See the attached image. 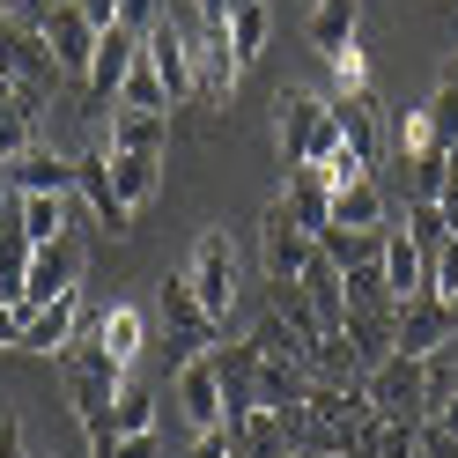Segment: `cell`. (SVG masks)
<instances>
[{
	"instance_id": "6da1fadb",
	"label": "cell",
	"mask_w": 458,
	"mask_h": 458,
	"mask_svg": "<svg viewBox=\"0 0 458 458\" xmlns=\"http://www.w3.org/2000/svg\"><path fill=\"white\" fill-rule=\"evenodd\" d=\"M185 281H192V296L208 303V318L215 326H229V310H237V244H229V229H208V237L192 244V267H185Z\"/></svg>"
},
{
	"instance_id": "7a4b0ae2",
	"label": "cell",
	"mask_w": 458,
	"mask_h": 458,
	"mask_svg": "<svg viewBox=\"0 0 458 458\" xmlns=\"http://www.w3.org/2000/svg\"><path fill=\"white\" fill-rule=\"evenodd\" d=\"M458 340V303H444V296H407L392 310V355H414V362H428V355H444Z\"/></svg>"
},
{
	"instance_id": "3957f363",
	"label": "cell",
	"mask_w": 458,
	"mask_h": 458,
	"mask_svg": "<svg viewBox=\"0 0 458 458\" xmlns=\"http://www.w3.org/2000/svg\"><path fill=\"white\" fill-rule=\"evenodd\" d=\"M362 399H369V414L421 421V414H428V362H414V355H385V362L362 377Z\"/></svg>"
},
{
	"instance_id": "277c9868",
	"label": "cell",
	"mask_w": 458,
	"mask_h": 458,
	"mask_svg": "<svg viewBox=\"0 0 458 458\" xmlns=\"http://www.w3.org/2000/svg\"><path fill=\"white\" fill-rule=\"evenodd\" d=\"M0 67H8L15 74V89H22V104H45L52 89H60V67H52V52H45V38L30 30V22H8V15H0Z\"/></svg>"
},
{
	"instance_id": "5b68a950",
	"label": "cell",
	"mask_w": 458,
	"mask_h": 458,
	"mask_svg": "<svg viewBox=\"0 0 458 458\" xmlns=\"http://www.w3.org/2000/svg\"><path fill=\"white\" fill-rule=\"evenodd\" d=\"M38 38L52 52V67H60L67 81H89V60H97V22L74 8V0H52V8L38 15Z\"/></svg>"
},
{
	"instance_id": "8992f818",
	"label": "cell",
	"mask_w": 458,
	"mask_h": 458,
	"mask_svg": "<svg viewBox=\"0 0 458 458\" xmlns=\"http://www.w3.org/2000/svg\"><path fill=\"white\" fill-rule=\"evenodd\" d=\"M74 192H81V208L97 215V229H111V237H133V208L119 199V185H111V140H97V148L74 156Z\"/></svg>"
},
{
	"instance_id": "52a82bcc",
	"label": "cell",
	"mask_w": 458,
	"mask_h": 458,
	"mask_svg": "<svg viewBox=\"0 0 458 458\" xmlns=\"http://www.w3.org/2000/svg\"><path fill=\"white\" fill-rule=\"evenodd\" d=\"M170 399H178V414H185V428L199 437V428H222V377H215V348H192L185 362H178V385H170Z\"/></svg>"
},
{
	"instance_id": "ba28073f",
	"label": "cell",
	"mask_w": 458,
	"mask_h": 458,
	"mask_svg": "<svg viewBox=\"0 0 458 458\" xmlns=\"http://www.w3.org/2000/svg\"><path fill=\"white\" fill-rule=\"evenodd\" d=\"M81 289V237H52L30 251V281H22V310H38V303H60Z\"/></svg>"
},
{
	"instance_id": "9c48e42d",
	"label": "cell",
	"mask_w": 458,
	"mask_h": 458,
	"mask_svg": "<svg viewBox=\"0 0 458 458\" xmlns=\"http://www.w3.org/2000/svg\"><path fill=\"white\" fill-rule=\"evenodd\" d=\"M259 251H267V281H296L310 259H318L310 229H303L289 208H281V199H274V208H267V222H259Z\"/></svg>"
},
{
	"instance_id": "30bf717a",
	"label": "cell",
	"mask_w": 458,
	"mask_h": 458,
	"mask_svg": "<svg viewBox=\"0 0 458 458\" xmlns=\"http://www.w3.org/2000/svg\"><path fill=\"white\" fill-rule=\"evenodd\" d=\"M156 303H163V326L178 333V348H185V355H192V348H215V340H222V326L208 318V303L192 296V281H185V274H163Z\"/></svg>"
},
{
	"instance_id": "8fae6325",
	"label": "cell",
	"mask_w": 458,
	"mask_h": 458,
	"mask_svg": "<svg viewBox=\"0 0 458 458\" xmlns=\"http://www.w3.org/2000/svg\"><path fill=\"white\" fill-rule=\"evenodd\" d=\"M140 60V30H126V22H111V30H97V60H89V104H119V81L133 74Z\"/></svg>"
},
{
	"instance_id": "7c38bea8",
	"label": "cell",
	"mask_w": 458,
	"mask_h": 458,
	"mask_svg": "<svg viewBox=\"0 0 458 458\" xmlns=\"http://www.w3.org/2000/svg\"><path fill=\"white\" fill-rule=\"evenodd\" d=\"M81 310H89V303H81V289L60 296V303L22 310V340H15V348H22V355H52V362H60V355H67V340H74V326H81Z\"/></svg>"
},
{
	"instance_id": "4fadbf2b",
	"label": "cell",
	"mask_w": 458,
	"mask_h": 458,
	"mask_svg": "<svg viewBox=\"0 0 458 458\" xmlns=\"http://www.w3.org/2000/svg\"><path fill=\"white\" fill-rule=\"evenodd\" d=\"M140 60L156 67V81L170 89V104H192V52H185V38L170 30L163 15L148 22V30H140Z\"/></svg>"
},
{
	"instance_id": "5bb4252c",
	"label": "cell",
	"mask_w": 458,
	"mask_h": 458,
	"mask_svg": "<svg viewBox=\"0 0 458 458\" xmlns=\"http://www.w3.org/2000/svg\"><path fill=\"white\" fill-rule=\"evenodd\" d=\"M215 377H222V407H229V414H251V407H259V348H251V340L215 348ZM229 414H222V421H229Z\"/></svg>"
},
{
	"instance_id": "9a60e30c",
	"label": "cell",
	"mask_w": 458,
	"mask_h": 458,
	"mask_svg": "<svg viewBox=\"0 0 458 458\" xmlns=\"http://www.w3.org/2000/svg\"><path fill=\"white\" fill-rule=\"evenodd\" d=\"M281 170H296L310 156V133L326 126V97H310V89H281Z\"/></svg>"
},
{
	"instance_id": "2e32d148",
	"label": "cell",
	"mask_w": 458,
	"mask_h": 458,
	"mask_svg": "<svg viewBox=\"0 0 458 458\" xmlns=\"http://www.w3.org/2000/svg\"><path fill=\"white\" fill-rule=\"evenodd\" d=\"M8 192H74V156H52L45 140L38 148H22V156H8Z\"/></svg>"
},
{
	"instance_id": "e0dca14e",
	"label": "cell",
	"mask_w": 458,
	"mask_h": 458,
	"mask_svg": "<svg viewBox=\"0 0 458 458\" xmlns=\"http://www.w3.org/2000/svg\"><path fill=\"white\" fill-rule=\"evenodd\" d=\"M15 199V222L30 244H52V237H74V192H8Z\"/></svg>"
},
{
	"instance_id": "ac0fdd59",
	"label": "cell",
	"mask_w": 458,
	"mask_h": 458,
	"mask_svg": "<svg viewBox=\"0 0 458 458\" xmlns=\"http://www.w3.org/2000/svg\"><path fill=\"white\" fill-rule=\"evenodd\" d=\"M377 267H385V281H392L399 303H407V296H428V259L414 251L407 229H385V237H377Z\"/></svg>"
},
{
	"instance_id": "d6986e66",
	"label": "cell",
	"mask_w": 458,
	"mask_h": 458,
	"mask_svg": "<svg viewBox=\"0 0 458 458\" xmlns=\"http://www.w3.org/2000/svg\"><path fill=\"white\" fill-rule=\"evenodd\" d=\"M333 222H340V229H362V237H377V229H392V208H385V192H377V170L333 192Z\"/></svg>"
},
{
	"instance_id": "ffe728a7",
	"label": "cell",
	"mask_w": 458,
	"mask_h": 458,
	"mask_svg": "<svg viewBox=\"0 0 458 458\" xmlns=\"http://www.w3.org/2000/svg\"><path fill=\"white\" fill-rule=\"evenodd\" d=\"M281 208H289V215L310 229V237H318V229H333V185H326L310 163H296L289 185H281Z\"/></svg>"
},
{
	"instance_id": "44dd1931",
	"label": "cell",
	"mask_w": 458,
	"mask_h": 458,
	"mask_svg": "<svg viewBox=\"0 0 458 458\" xmlns=\"http://www.w3.org/2000/svg\"><path fill=\"white\" fill-rule=\"evenodd\" d=\"M296 281H303V296H310L318 333H340V326H348V289H340V267H333V259H310Z\"/></svg>"
},
{
	"instance_id": "7402d4cb",
	"label": "cell",
	"mask_w": 458,
	"mask_h": 458,
	"mask_svg": "<svg viewBox=\"0 0 458 458\" xmlns=\"http://www.w3.org/2000/svg\"><path fill=\"white\" fill-rule=\"evenodd\" d=\"M111 148H126V156H163V148H170V119H163V111H126V104H111Z\"/></svg>"
},
{
	"instance_id": "603a6c76",
	"label": "cell",
	"mask_w": 458,
	"mask_h": 458,
	"mask_svg": "<svg viewBox=\"0 0 458 458\" xmlns=\"http://www.w3.org/2000/svg\"><path fill=\"white\" fill-rule=\"evenodd\" d=\"M267 30H274V15H267V0H237L222 22V38H229V60H237V74L267 52Z\"/></svg>"
},
{
	"instance_id": "cb8c5ba5",
	"label": "cell",
	"mask_w": 458,
	"mask_h": 458,
	"mask_svg": "<svg viewBox=\"0 0 458 458\" xmlns=\"http://www.w3.org/2000/svg\"><path fill=\"white\" fill-rule=\"evenodd\" d=\"M333 119H340V148L355 163H377V97H333Z\"/></svg>"
},
{
	"instance_id": "d4e9b609",
	"label": "cell",
	"mask_w": 458,
	"mask_h": 458,
	"mask_svg": "<svg viewBox=\"0 0 458 458\" xmlns=\"http://www.w3.org/2000/svg\"><path fill=\"white\" fill-rule=\"evenodd\" d=\"M111 185H119V199L140 215V208L163 192V156H126V148H111Z\"/></svg>"
},
{
	"instance_id": "484cf974",
	"label": "cell",
	"mask_w": 458,
	"mask_h": 458,
	"mask_svg": "<svg viewBox=\"0 0 458 458\" xmlns=\"http://www.w3.org/2000/svg\"><path fill=\"white\" fill-rule=\"evenodd\" d=\"M340 289H348V310H399V296H392V281H385V267H377V251L369 259H355L348 274H340Z\"/></svg>"
},
{
	"instance_id": "4316f807",
	"label": "cell",
	"mask_w": 458,
	"mask_h": 458,
	"mask_svg": "<svg viewBox=\"0 0 458 458\" xmlns=\"http://www.w3.org/2000/svg\"><path fill=\"white\" fill-rule=\"evenodd\" d=\"M392 156L399 163H428V156H451L444 140H437V126H428V104H414V111H399V126H392Z\"/></svg>"
},
{
	"instance_id": "83f0119b",
	"label": "cell",
	"mask_w": 458,
	"mask_h": 458,
	"mask_svg": "<svg viewBox=\"0 0 458 458\" xmlns=\"http://www.w3.org/2000/svg\"><path fill=\"white\" fill-rule=\"evenodd\" d=\"M340 333H348V348H355V362H362V377L392 355V318H385V310H348V326H340Z\"/></svg>"
},
{
	"instance_id": "f1b7e54d",
	"label": "cell",
	"mask_w": 458,
	"mask_h": 458,
	"mask_svg": "<svg viewBox=\"0 0 458 458\" xmlns=\"http://www.w3.org/2000/svg\"><path fill=\"white\" fill-rule=\"evenodd\" d=\"M104 348H111V362H119V369H133V355L148 348V326H140L133 303H111V310H104Z\"/></svg>"
},
{
	"instance_id": "f546056e",
	"label": "cell",
	"mask_w": 458,
	"mask_h": 458,
	"mask_svg": "<svg viewBox=\"0 0 458 458\" xmlns=\"http://www.w3.org/2000/svg\"><path fill=\"white\" fill-rule=\"evenodd\" d=\"M355 15H362V0H318V8H310V45L340 52V45L355 38Z\"/></svg>"
},
{
	"instance_id": "4dcf8cb0",
	"label": "cell",
	"mask_w": 458,
	"mask_h": 458,
	"mask_svg": "<svg viewBox=\"0 0 458 458\" xmlns=\"http://www.w3.org/2000/svg\"><path fill=\"white\" fill-rule=\"evenodd\" d=\"M111 428H119V437H148V428H156V392L148 385H119V399H111Z\"/></svg>"
},
{
	"instance_id": "1f68e13d",
	"label": "cell",
	"mask_w": 458,
	"mask_h": 458,
	"mask_svg": "<svg viewBox=\"0 0 458 458\" xmlns=\"http://www.w3.org/2000/svg\"><path fill=\"white\" fill-rule=\"evenodd\" d=\"M407 237H414V251H421V259H437V251H444V237H451V215L437 208V199H407Z\"/></svg>"
},
{
	"instance_id": "d6a6232c",
	"label": "cell",
	"mask_w": 458,
	"mask_h": 458,
	"mask_svg": "<svg viewBox=\"0 0 458 458\" xmlns=\"http://www.w3.org/2000/svg\"><path fill=\"white\" fill-rule=\"evenodd\" d=\"M326 67H333V89L340 97H377V89H369V52L355 38L340 45V52H326Z\"/></svg>"
},
{
	"instance_id": "836d02e7",
	"label": "cell",
	"mask_w": 458,
	"mask_h": 458,
	"mask_svg": "<svg viewBox=\"0 0 458 458\" xmlns=\"http://www.w3.org/2000/svg\"><path fill=\"white\" fill-rule=\"evenodd\" d=\"M251 348H259V362H303V340L289 333V318H281V310H267V318L251 326Z\"/></svg>"
},
{
	"instance_id": "e575fe53",
	"label": "cell",
	"mask_w": 458,
	"mask_h": 458,
	"mask_svg": "<svg viewBox=\"0 0 458 458\" xmlns=\"http://www.w3.org/2000/svg\"><path fill=\"white\" fill-rule=\"evenodd\" d=\"M119 104H126V111H163V119H170V89L156 81L148 60H133V74L119 81Z\"/></svg>"
},
{
	"instance_id": "d590c367",
	"label": "cell",
	"mask_w": 458,
	"mask_h": 458,
	"mask_svg": "<svg viewBox=\"0 0 458 458\" xmlns=\"http://www.w3.org/2000/svg\"><path fill=\"white\" fill-rule=\"evenodd\" d=\"M22 148H38V119L22 104H0V163L22 156Z\"/></svg>"
},
{
	"instance_id": "8d00e7d4",
	"label": "cell",
	"mask_w": 458,
	"mask_h": 458,
	"mask_svg": "<svg viewBox=\"0 0 458 458\" xmlns=\"http://www.w3.org/2000/svg\"><path fill=\"white\" fill-rule=\"evenodd\" d=\"M377 458H421V428L399 414H377Z\"/></svg>"
},
{
	"instance_id": "74e56055",
	"label": "cell",
	"mask_w": 458,
	"mask_h": 458,
	"mask_svg": "<svg viewBox=\"0 0 458 458\" xmlns=\"http://www.w3.org/2000/svg\"><path fill=\"white\" fill-rule=\"evenodd\" d=\"M428 296H444V303H458V229L444 237V251L428 259Z\"/></svg>"
},
{
	"instance_id": "f35d334b",
	"label": "cell",
	"mask_w": 458,
	"mask_h": 458,
	"mask_svg": "<svg viewBox=\"0 0 458 458\" xmlns=\"http://www.w3.org/2000/svg\"><path fill=\"white\" fill-rule=\"evenodd\" d=\"M428 126H437L444 148H458V89L451 81H437V97H428Z\"/></svg>"
},
{
	"instance_id": "ab89813d",
	"label": "cell",
	"mask_w": 458,
	"mask_h": 458,
	"mask_svg": "<svg viewBox=\"0 0 458 458\" xmlns=\"http://www.w3.org/2000/svg\"><path fill=\"white\" fill-rule=\"evenodd\" d=\"M414 428H421V458H458V437H451L444 421H428V414H421Z\"/></svg>"
},
{
	"instance_id": "60d3db41",
	"label": "cell",
	"mask_w": 458,
	"mask_h": 458,
	"mask_svg": "<svg viewBox=\"0 0 458 458\" xmlns=\"http://www.w3.org/2000/svg\"><path fill=\"white\" fill-rule=\"evenodd\" d=\"M451 392H458V369H451V355H428V407H444Z\"/></svg>"
},
{
	"instance_id": "b9f144b4",
	"label": "cell",
	"mask_w": 458,
	"mask_h": 458,
	"mask_svg": "<svg viewBox=\"0 0 458 458\" xmlns=\"http://www.w3.org/2000/svg\"><path fill=\"white\" fill-rule=\"evenodd\" d=\"M185 458H229V428H199Z\"/></svg>"
},
{
	"instance_id": "7bdbcfd3",
	"label": "cell",
	"mask_w": 458,
	"mask_h": 458,
	"mask_svg": "<svg viewBox=\"0 0 458 458\" xmlns=\"http://www.w3.org/2000/svg\"><path fill=\"white\" fill-rule=\"evenodd\" d=\"M74 8H81V15H89V22H97V30H111V22H119V8H126V0H74Z\"/></svg>"
},
{
	"instance_id": "ee69618b",
	"label": "cell",
	"mask_w": 458,
	"mask_h": 458,
	"mask_svg": "<svg viewBox=\"0 0 458 458\" xmlns=\"http://www.w3.org/2000/svg\"><path fill=\"white\" fill-rule=\"evenodd\" d=\"M111 458H163V451H156V428H148V437H119Z\"/></svg>"
},
{
	"instance_id": "f6af8a7d",
	"label": "cell",
	"mask_w": 458,
	"mask_h": 458,
	"mask_svg": "<svg viewBox=\"0 0 458 458\" xmlns=\"http://www.w3.org/2000/svg\"><path fill=\"white\" fill-rule=\"evenodd\" d=\"M15 340H22V303L0 296V348H15Z\"/></svg>"
},
{
	"instance_id": "bcb514c9",
	"label": "cell",
	"mask_w": 458,
	"mask_h": 458,
	"mask_svg": "<svg viewBox=\"0 0 458 458\" xmlns=\"http://www.w3.org/2000/svg\"><path fill=\"white\" fill-rule=\"evenodd\" d=\"M0 458H30V444H22V421H15V414L0 421Z\"/></svg>"
},
{
	"instance_id": "7dc6e473",
	"label": "cell",
	"mask_w": 458,
	"mask_h": 458,
	"mask_svg": "<svg viewBox=\"0 0 458 458\" xmlns=\"http://www.w3.org/2000/svg\"><path fill=\"white\" fill-rule=\"evenodd\" d=\"M428 421H444V428H451V437H458V392L444 399V407H428Z\"/></svg>"
},
{
	"instance_id": "c3c4849f",
	"label": "cell",
	"mask_w": 458,
	"mask_h": 458,
	"mask_svg": "<svg viewBox=\"0 0 458 458\" xmlns=\"http://www.w3.org/2000/svg\"><path fill=\"white\" fill-rule=\"evenodd\" d=\"M444 81H451V89H458V60H451V67H444Z\"/></svg>"
},
{
	"instance_id": "681fc988",
	"label": "cell",
	"mask_w": 458,
	"mask_h": 458,
	"mask_svg": "<svg viewBox=\"0 0 458 458\" xmlns=\"http://www.w3.org/2000/svg\"><path fill=\"white\" fill-rule=\"evenodd\" d=\"M0 199H8V163H0Z\"/></svg>"
},
{
	"instance_id": "f907efd6",
	"label": "cell",
	"mask_w": 458,
	"mask_h": 458,
	"mask_svg": "<svg viewBox=\"0 0 458 458\" xmlns=\"http://www.w3.org/2000/svg\"><path fill=\"white\" fill-rule=\"evenodd\" d=\"M281 458H289V451H281Z\"/></svg>"
}]
</instances>
